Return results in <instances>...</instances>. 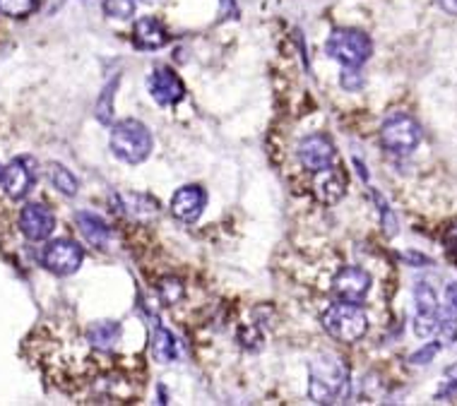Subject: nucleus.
Returning <instances> with one entry per match:
<instances>
[{
	"label": "nucleus",
	"mask_w": 457,
	"mask_h": 406,
	"mask_svg": "<svg viewBox=\"0 0 457 406\" xmlns=\"http://www.w3.org/2000/svg\"><path fill=\"white\" fill-rule=\"evenodd\" d=\"M327 56L344 67H361L374 53V43L359 29H335L327 39Z\"/></svg>",
	"instance_id": "nucleus-4"
},
{
	"label": "nucleus",
	"mask_w": 457,
	"mask_h": 406,
	"mask_svg": "<svg viewBox=\"0 0 457 406\" xmlns=\"http://www.w3.org/2000/svg\"><path fill=\"white\" fill-rule=\"evenodd\" d=\"M42 260L49 272L67 277V274H75L80 269L84 260V250L80 243L70 241V238H56L43 248Z\"/></svg>",
	"instance_id": "nucleus-7"
},
{
	"label": "nucleus",
	"mask_w": 457,
	"mask_h": 406,
	"mask_svg": "<svg viewBox=\"0 0 457 406\" xmlns=\"http://www.w3.org/2000/svg\"><path fill=\"white\" fill-rule=\"evenodd\" d=\"M422 142V125L407 113H392L381 125V144L392 154H409Z\"/></svg>",
	"instance_id": "nucleus-5"
},
{
	"label": "nucleus",
	"mask_w": 457,
	"mask_h": 406,
	"mask_svg": "<svg viewBox=\"0 0 457 406\" xmlns=\"http://www.w3.org/2000/svg\"><path fill=\"white\" fill-rule=\"evenodd\" d=\"M49 178H51V183H53V188H56L59 192H63V195H67V198H75V195H77V188H80V183H77L75 176L67 171L66 166L51 164L49 166Z\"/></svg>",
	"instance_id": "nucleus-20"
},
{
	"label": "nucleus",
	"mask_w": 457,
	"mask_h": 406,
	"mask_svg": "<svg viewBox=\"0 0 457 406\" xmlns=\"http://www.w3.org/2000/svg\"><path fill=\"white\" fill-rule=\"evenodd\" d=\"M445 378H448L453 385H457V363H453L450 368H445Z\"/></svg>",
	"instance_id": "nucleus-30"
},
{
	"label": "nucleus",
	"mask_w": 457,
	"mask_h": 406,
	"mask_svg": "<svg viewBox=\"0 0 457 406\" xmlns=\"http://www.w3.org/2000/svg\"><path fill=\"white\" fill-rule=\"evenodd\" d=\"M36 5H39V0H0V12L22 20V17L32 15Z\"/></svg>",
	"instance_id": "nucleus-21"
},
{
	"label": "nucleus",
	"mask_w": 457,
	"mask_h": 406,
	"mask_svg": "<svg viewBox=\"0 0 457 406\" xmlns=\"http://www.w3.org/2000/svg\"><path fill=\"white\" fill-rule=\"evenodd\" d=\"M438 5H441L448 15H457V0H438Z\"/></svg>",
	"instance_id": "nucleus-29"
},
{
	"label": "nucleus",
	"mask_w": 457,
	"mask_h": 406,
	"mask_svg": "<svg viewBox=\"0 0 457 406\" xmlns=\"http://www.w3.org/2000/svg\"><path fill=\"white\" fill-rule=\"evenodd\" d=\"M299 161L303 166H306L308 171H320V168H325V166L335 164V144L325 135H308V137H303L299 144Z\"/></svg>",
	"instance_id": "nucleus-14"
},
{
	"label": "nucleus",
	"mask_w": 457,
	"mask_h": 406,
	"mask_svg": "<svg viewBox=\"0 0 457 406\" xmlns=\"http://www.w3.org/2000/svg\"><path fill=\"white\" fill-rule=\"evenodd\" d=\"M152 356L157 358L159 363H171L176 358L174 334L167 327H162L159 323L152 330Z\"/></svg>",
	"instance_id": "nucleus-18"
},
{
	"label": "nucleus",
	"mask_w": 457,
	"mask_h": 406,
	"mask_svg": "<svg viewBox=\"0 0 457 406\" xmlns=\"http://www.w3.org/2000/svg\"><path fill=\"white\" fill-rule=\"evenodd\" d=\"M350 392V371L340 358L323 356L311 368L308 394L318 404H337Z\"/></svg>",
	"instance_id": "nucleus-1"
},
{
	"label": "nucleus",
	"mask_w": 457,
	"mask_h": 406,
	"mask_svg": "<svg viewBox=\"0 0 457 406\" xmlns=\"http://www.w3.org/2000/svg\"><path fill=\"white\" fill-rule=\"evenodd\" d=\"M347 192V174L337 164H330L316 171L313 178V195L323 205H337Z\"/></svg>",
	"instance_id": "nucleus-12"
},
{
	"label": "nucleus",
	"mask_w": 457,
	"mask_h": 406,
	"mask_svg": "<svg viewBox=\"0 0 457 406\" xmlns=\"http://www.w3.org/2000/svg\"><path fill=\"white\" fill-rule=\"evenodd\" d=\"M133 36H135V43H138L140 49H147V51L162 49V46H167L169 42L167 29H164L162 22L154 20V17H142V20H138V22H135Z\"/></svg>",
	"instance_id": "nucleus-15"
},
{
	"label": "nucleus",
	"mask_w": 457,
	"mask_h": 406,
	"mask_svg": "<svg viewBox=\"0 0 457 406\" xmlns=\"http://www.w3.org/2000/svg\"><path fill=\"white\" fill-rule=\"evenodd\" d=\"M34 161H29L27 157H20V159H12L5 168H3V174H0V183H3V188L8 192L10 199H22L27 192L32 191L34 185Z\"/></svg>",
	"instance_id": "nucleus-13"
},
{
	"label": "nucleus",
	"mask_w": 457,
	"mask_h": 406,
	"mask_svg": "<svg viewBox=\"0 0 457 406\" xmlns=\"http://www.w3.org/2000/svg\"><path fill=\"white\" fill-rule=\"evenodd\" d=\"M445 301H448L450 313L457 317V282L448 284V289H445Z\"/></svg>",
	"instance_id": "nucleus-28"
},
{
	"label": "nucleus",
	"mask_w": 457,
	"mask_h": 406,
	"mask_svg": "<svg viewBox=\"0 0 457 406\" xmlns=\"http://www.w3.org/2000/svg\"><path fill=\"white\" fill-rule=\"evenodd\" d=\"M414 334L419 340H429L438 332V323H441V306H438V296L433 291L431 284L419 282L414 286Z\"/></svg>",
	"instance_id": "nucleus-6"
},
{
	"label": "nucleus",
	"mask_w": 457,
	"mask_h": 406,
	"mask_svg": "<svg viewBox=\"0 0 457 406\" xmlns=\"http://www.w3.org/2000/svg\"><path fill=\"white\" fill-rule=\"evenodd\" d=\"M118 202H121L118 207L123 209L125 215L140 216V219L152 216L154 212H157V202H154L152 198H147V195H135V192H130V195H121Z\"/></svg>",
	"instance_id": "nucleus-19"
},
{
	"label": "nucleus",
	"mask_w": 457,
	"mask_h": 406,
	"mask_svg": "<svg viewBox=\"0 0 457 406\" xmlns=\"http://www.w3.org/2000/svg\"><path fill=\"white\" fill-rule=\"evenodd\" d=\"M147 90L159 106H174L185 97V84L171 67H157L147 80Z\"/></svg>",
	"instance_id": "nucleus-11"
},
{
	"label": "nucleus",
	"mask_w": 457,
	"mask_h": 406,
	"mask_svg": "<svg viewBox=\"0 0 457 406\" xmlns=\"http://www.w3.org/2000/svg\"><path fill=\"white\" fill-rule=\"evenodd\" d=\"M208 205V192L200 185H183L171 198V215L183 224H195Z\"/></svg>",
	"instance_id": "nucleus-9"
},
{
	"label": "nucleus",
	"mask_w": 457,
	"mask_h": 406,
	"mask_svg": "<svg viewBox=\"0 0 457 406\" xmlns=\"http://www.w3.org/2000/svg\"><path fill=\"white\" fill-rule=\"evenodd\" d=\"M443 243H445V250H448V255L457 262V224L453 226V229H448V233H445Z\"/></svg>",
	"instance_id": "nucleus-27"
},
{
	"label": "nucleus",
	"mask_w": 457,
	"mask_h": 406,
	"mask_svg": "<svg viewBox=\"0 0 457 406\" xmlns=\"http://www.w3.org/2000/svg\"><path fill=\"white\" fill-rule=\"evenodd\" d=\"M142 3H157V0H142Z\"/></svg>",
	"instance_id": "nucleus-31"
},
{
	"label": "nucleus",
	"mask_w": 457,
	"mask_h": 406,
	"mask_svg": "<svg viewBox=\"0 0 457 406\" xmlns=\"http://www.w3.org/2000/svg\"><path fill=\"white\" fill-rule=\"evenodd\" d=\"M320 323H323L325 332L342 344H357L368 332V317L359 308V303H344V301L327 308Z\"/></svg>",
	"instance_id": "nucleus-3"
},
{
	"label": "nucleus",
	"mask_w": 457,
	"mask_h": 406,
	"mask_svg": "<svg viewBox=\"0 0 457 406\" xmlns=\"http://www.w3.org/2000/svg\"><path fill=\"white\" fill-rule=\"evenodd\" d=\"M371 284H374V279L364 267H342L340 272L335 274L333 293L335 299L344 301V303H361L368 296Z\"/></svg>",
	"instance_id": "nucleus-8"
},
{
	"label": "nucleus",
	"mask_w": 457,
	"mask_h": 406,
	"mask_svg": "<svg viewBox=\"0 0 457 406\" xmlns=\"http://www.w3.org/2000/svg\"><path fill=\"white\" fill-rule=\"evenodd\" d=\"M438 351H441V341H431V344H426V347L419 348L416 354H412V356H409V363H414V365L431 363L433 358L438 356Z\"/></svg>",
	"instance_id": "nucleus-25"
},
{
	"label": "nucleus",
	"mask_w": 457,
	"mask_h": 406,
	"mask_svg": "<svg viewBox=\"0 0 457 406\" xmlns=\"http://www.w3.org/2000/svg\"><path fill=\"white\" fill-rule=\"evenodd\" d=\"M75 219L77 229L83 231V236L91 246L106 248V241L111 238V229H108V224L99 215H94V212H77Z\"/></svg>",
	"instance_id": "nucleus-16"
},
{
	"label": "nucleus",
	"mask_w": 457,
	"mask_h": 406,
	"mask_svg": "<svg viewBox=\"0 0 457 406\" xmlns=\"http://www.w3.org/2000/svg\"><path fill=\"white\" fill-rule=\"evenodd\" d=\"M150 128L135 118L121 121L111 130V152L125 164H142L152 154Z\"/></svg>",
	"instance_id": "nucleus-2"
},
{
	"label": "nucleus",
	"mask_w": 457,
	"mask_h": 406,
	"mask_svg": "<svg viewBox=\"0 0 457 406\" xmlns=\"http://www.w3.org/2000/svg\"><path fill=\"white\" fill-rule=\"evenodd\" d=\"M116 87L118 77L104 90L99 104H97V118H99L101 123H111V118H114V91H116Z\"/></svg>",
	"instance_id": "nucleus-22"
},
{
	"label": "nucleus",
	"mask_w": 457,
	"mask_h": 406,
	"mask_svg": "<svg viewBox=\"0 0 457 406\" xmlns=\"http://www.w3.org/2000/svg\"><path fill=\"white\" fill-rule=\"evenodd\" d=\"M441 334V344H455L457 341V320L453 316H441L438 323V332Z\"/></svg>",
	"instance_id": "nucleus-26"
},
{
	"label": "nucleus",
	"mask_w": 457,
	"mask_h": 406,
	"mask_svg": "<svg viewBox=\"0 0 457 406\" xmlns=\"http://www.w3.org/2000/svg\"><path fill=\"white\" fill-rule=\"evenodd\" d=\"M104 12L114 20H128L135 12V0H104Z\"/></svg>",
	"instance_id": "nucleus-23"
},
{
	"label": "nucleus",
	"mask_w": 457,
	"mask_h": 406,
	"mask_svg": "<svg viewBox=\"0 0 457 406\" xmlns=\"http://www.w3.org/2000/svg\"><path fill=\"white\" fill-rule=\"evenodd\" d=\"M0 174H3V171H0Z\"/></svg>",
	"instance_id": "nucleus-32"
},
{
	"label": "nucleus",
	"mask_w": 457,
	"mask_h": 406,
	"mask_svg": "<svg viewBox=\"0 0 457 406\" xmlns=\"http://www.w3.org/2000/svg\"><path fill=\"white\" fill-rule=\"evenodd\" d=\"M374 199H375V205L381 207L382 229H385V233H388V236H395V233H398V219H395V215H392L390 205H388V202L382 199L381 192H375V191H374Z\"/></svg>",
	"instance_id": "nucleus-24"
},
{
	"label": "nucleus",
	"mask_w": 457,
	"mask_h": 406,
	"mask_svg": "<svg viewBox=\"0 0 457 406\" xmlns=\"http://www.w3.org/2000/svg\"><path fill=\"white\" fill-rule=\"evenodd\" d=\"M118 340H121V324L114 323V320H101V323L90 324V330H87V341L104 354L114 351Z\"/></svg>",
	"instance_id": "nucleus-17"
},
{
	"label": "nucleus",
	"mask_w": 457,
	"mask_h": 406,
	"mask_svg": "<svg viewBox=\"0 0 457 406\" xmlns=\"http://www.w3.org/2000/svg\"><path fill=\"white\" fill-rule=\"evenodd\" d=\"M20 229L29 241H46L56 229V216L49 207H43L39 202H29L20 212Z\"/></svg>",
	"instance_id": "nucleus-10"
}]
</instances>
